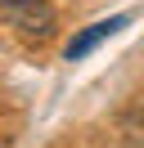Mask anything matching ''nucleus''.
Instances as JSON below:
<instances>
[{
  "label": "nucleus",
  "instance_id": "f03ea898",
  "mask_svg": "<svg viewBox=\"0 0 144 148\" xmlns=\"http://www.w3.org/2000/svg\"><path fill=\"white\" fill-rule=\"evenodd\" d=\"M0 9L14 18V27H23L27 36H50V5L41 0H0Z\"/></svg>",
  "mask_w": 144,
  "mask_h": 148
},
{
  "label": "nucleus",
  "instance_id": "f257e3e1",
  "mask_svg": "<svg viewBox=\"0 0 144 148\" xmlns=\"http://www.w3.org/2000/svg\"><path fill=\"white\" fill-rule=\"evenodd\" d=\"M122 27H126V14H113V18H104V23H90L86 32H77V36L68 40V49H63V54H68V63L86 58L90 49H99L104 40H113V36H117Z\"/></svg>",
  "mask_w": 144,
  "mask_h": 148
}]
</instances>
